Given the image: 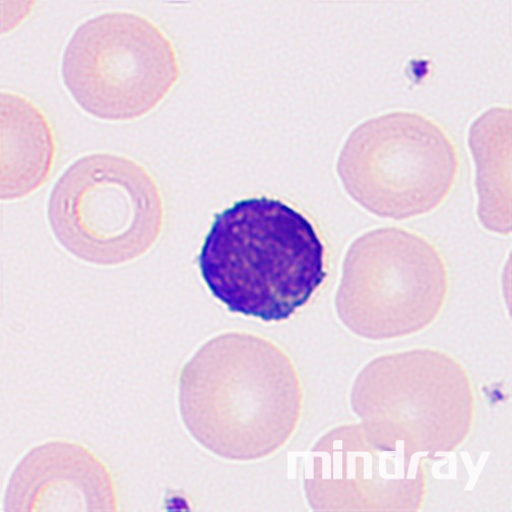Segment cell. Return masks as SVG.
I'll list each match as a JSON object with an SVG mask.
<instances>
[{"mask_svg":"<svg viewBox=\"0 0 512 512\" xmlns=\"http://www.w3.org/2000/svg\"><path fill=\"white\" fill-rule=\"evenodd\" d=\"M300 403L295 369L277 346L248 334L208 342L179 380L182 420L211 453L231 461L274 453L293 428Z\"/></svg>","mask_w":512,"mask_h":512,"instance_id":"1","label":"cell"},{"mask_svg":"<svg viewBox=\"0 0 512 512\" xmlns=\"http://www.w3.org/2000/svg\"><path fill=\"white\" fill-rule=\"evenodd\" d=\"M459 155L442 127L426 116L399 111L355 128L338 161L345 189L381 218L405 220L427 214L450 196Z\"/></svg>","mask_w":512,"mask_h":512,"instance_id":"4","label":"cell"},{"mask_svg":"<svg viewBox=\"0 0 512 512\" xmlns=\"http://www.w3.org/2000/svg\"><path fill=\"white\" fill-rule=\"evenodd\" d=\"M76 103L101 120L125 122L154 110L180 77L168 37L152 21L130 12L92 18L74 32L61 66Z\"/></svg>","mask_w":512,"mask_h":512,"instance_id":"5","label":"cell"},{"mask_svg":"<svg viewBox=\"0 0 512 512\" xmlns=\"http://www.w3.org/2000/svg\"><path fill=\"white\" fill-rule=\"evenodd\" d=\"M2 197L24 198L49 177L55 141L40 108L16 93L2 94Z\"/></svg>","mask_w":512,"mask_h":512,"instance_id":"7","label":"cell"},{"mask_svg":"<svg viewBox=\"0 0 512 512\" xmlns=\"http://www.w3.org/2000/svg\"><path fill=\"white\" fill-rule=\"evenodd\" d=\"M447 282L444 261L432 243L402 228H380L349 248L337 308L344 324L360 336H404L435 317Z\"/></svg>","mask_w":512,"mask_h":512,"instance_id":"6","label":"cell"},{"mask_svg":"<svg viewBox=\"0 0 512 512\" xmlns=\"http://www.w3.org/2000/svg\"><path fill=\"white\" fill-rule=\"evenodd\" d=\"M198 261L206 285L229 311L267 323L288 319L328 276L326 246L312 222L267 197L215 215Z\"/></svg>","mask_w":512,"mask_h":512,"instance_id":"2","label":"cell"},{"mask_svg":"<svg viewBox=\"0 0 512 512\" xmlns=\"http://www.w3.org/2000/svg\"><path fill=\"white\" fill-rule=\"evenodd\" d=\"M48 220L57 241L76 258L117 266L145 254L164 225V205L153 176L120 155L92 154L55 183Z\"/></svg>","mask_w":512,"mask_h":512,"instance_id":"3","label":"cell"}]
</instances>
